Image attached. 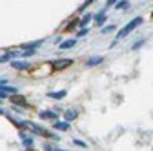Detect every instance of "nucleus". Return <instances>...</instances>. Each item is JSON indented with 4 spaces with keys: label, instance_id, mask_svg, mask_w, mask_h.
Listing matches in <instances>:
<instances>
[{
    "label": "nucleus",
    "instance_id": "f257e3e1",
    "mask_svg": "<svg viewBox=\"0 0 153 151\" xmlns=\"http://www.w3.org/2000/svg\"><path fill=\"white\" fill-rule=\"evenodd\" d=\"M144 22V18L142 16H135L133 20H129L122 29H119V33H117V36H115V42H119V40H122V38H126V36L131 33V31H135L140 24ZM115 42H113V46H115Z\"/></svg>",
    "mask_w": 153,
    "mask_h": 151
},
{
    "label": "nucleus",
    "instance_id": "f03ea898",
    "mask_svg": "<svg viewBox=\"0 0 153 151\" xmlns=\"http://www.w3.org/2000/svg\"><path fill=\"white\" fill-rule=\"evenodd\" d=\"M71 64H73V60H71V58H59V60H55V62H53V67H55L56 71H60V69L69 67Z\"/></svg>",
    "mask_w": 153,
    "mask_h": 151
},
{
    "label": "nucleus",
    "instance_id": "7ed1b4c3",
    "mask_svg": "<svg viewBox=\"0 0 153 151\" xmlns=\"http://www.w3.org/2000/svg\"><path fill=\"white\" fill-rule=\"evenodd\" d=\"M104 62V56L102 55H95V56H89V58L86 60V66L88 67H95V66H99Z\"/></svg>",
    "mask_w": 153,
    "mask_h": 151
},
{
    "label": "nucleus",
    "instance_id": "20e7f679",
    "mask_svg": "<svg viewBox=\"0 0 153 151\" xmlns=\"http://www.w3.org/2000/svg\"><path fill=\"white\" fill-rule=\"evenodd\" d=\"M11 67L18 69V71H26V69H29V62H26V60H11Z\"/></svg>",
    "mask_w": 153,
    "mask_h": 151
},
{
    "label": "nucleus",
    "instance_id": "39448f33",
    "mask_svg": "<svg viewBox=\"0 0 153 151\" xmlns=\"http://www.w3.org/2000/svg\"><path fill=\"white\" fill-rule=\"evenodd\" d=\"M93 18H95V24H97L99 27H100V26H104V22L108 20V16H106V7H104L100 13H97V15H95Z\"/></svg>",
    "mask_w": 153,
    "mask_h": 151
},
{
    "label": "nucleus",
    "instance_id": "423d86ee",
    "mask_svg": "<svg viewBox=\"0 0 153 151\" xmlns=\"http://www.w3.org/2000/svg\"><path fill=\"white\" fill-rule=\"evenodd\" d=\"M53 127L56 131H68L69 129V122H66V120H55L53 122Z\"/></svg>",
    "mask_w": 153,
    "mask_h": 151
},
{
    "label": "nucleus",
    "instance_id": "0eeeda50",
    "mask_svg": "<svg viewBox=\"0 0 153 151\" xmlns=\"http://www.w3.org/2000/svg\"><path fill=\"white\" fill-rule=\"evenodd\" d=\"M68 95V91L66 89H60V91H51V93H48V97L49 98H55V100H60V98H64Z\"/></svg>",
    "mask_w": 153,
    "mask_h": 151
},
{
    "label": "nucleus",
    "instance_id": "6e6552de",
    "mask_svg": "<svg viewBox=\"0 0 153 151\" xmlns=\"http://www.w3.org/2000/svg\"><path fill=\"white\" fill-rule=\"evenodd\" d=\"M15 56H18V53H15V51H7V53H4V55H0V64H2V62H9V60H13Z\"/></svg>",
    "mask_w": 153,
    "mask_h": 151
},
{
    "label": "nucleus",
    "instance_id": "1a4fd4ad",
    "mask_svg": "<svg viewBox=\"0 0 153 151\" xmlns=\"http://www.w3.org/2000/svg\"><path fill=\"white\" fill-rule=\"evenodd\" d=\"M75 44H76V40H73V38H69V40H64V42H60L59 44V49H71V47H75Z\"/></svg>",
    "mask_w": 153,
    "mask_h": 151
},
{
    "label": "nucleus",
    "instance_id": "9d476101",
    "mask_svg": "<svg viewBox=\"0 0 153 151\" xmlns=\"http://www.w3.org/2000/svg\"><path fill=\"white\" fill-rule=\"evenodd\" d=\"M76 117H79V113H76L75 109H68V111L64 113V118H66V122H71V120H75Z\"/></svg>",
    "mask_w": 153,
    "mask_h": 151
},
{
    "label": "nucleus",
    "instance_id": "9b49d317",
    "mask_svg": "<svg viewBox=\"0 0 153 151\" xmlns=\"http://www.w3.org/2000/svg\"><path fill=\"white\" fill-rule=\"evenodd\" d=\"M129 0H119L117 2V6H115V9H119V11H126V9H129Z\"/></svg>",
    "mask_w": 153,
    "mask_h": 151
},
{
    "label": "nucleus",
    "instance_id": "f8f14e48",
    "mask_svg": "<svg viewBox=\"0 0 153 151\" xmlns=\"http://www.w3.org/2000/svg\"><path fill=\"white\" fill-rule=\"evenodd\" d=\"M91 18H93V15L91 13H86L82 18H80V20H79V26H82V27H86L88 24H89V20H91Z\"/></svg>",
    "mask_w": 153,
    "mask_h": 151
},
{
    "label": "nucleus",
    "instance_id": "ddd939ff",
    "mask_svg": "<svg viewBox=\"0 0 153 151\" xmlns=\"http://www.w3.org/2000/svg\"><path fill=\"white\" fill-rule=\"evenodd\" d=\"M42 46V40H36V42H29V44H24L22 46V49L26 51V49H36V47H40Z\"/></svg>",
    "mask_w": 153,
    "mask_h": 151
},
{
    "label": "nucleus",
    "instance_id": "4468645a",
    "mask_svg": "<svg viewBox=\"0 0 153 151\" xmlns=\"http://www.w3.org/2000/svg\"><path fill=\"white\" fill-rule=\"evenodd\" d=\"M11 102H13V104H18V106H26V98L20 97V95H13V97H11Z\"/></svg>",
    "mask_w": 153,
    "mask_h": 151
},
{
    "label": "nucleus",
    "instance_id": "2eb2a0df",
    "mask_svg": "<svg viewBox=\"0 0 153 151\" xmlns=\"http://www.w3.org/2000/svg\"><path fill=\"white\" fill-rule=\"evenodd\" d=\"M40 118H55V120H56V113H51V111H40Z\"/></svg>",
    "mask_w": 153,
    "mask_h": 151
},
{
    "label": "nucleus",
    "instance_id": "dca6fc26",
    "mask_svg": "<svg viewBox=\"0 0 153 151\" xmlns=\"http://www.w3.org/2000/svg\"><path fill=\"white\" fill-rule=\"evenodd\" d=\"M22 142H24L26 147H31V146H33V138H31L29 135H22Z\"/></svg>",
    "mask_w": 153,
    "mask_h": 151
},
{
    "label": "nucleus",
    "instance_id": "f3484780",
    "mask_svg": "<svg viewBox=\"0 0 153 151\" xmlns=\"http://www.w3.org/2000/svg\"><path fill=\"white\" fill-rule=\"evenodd\" d=\"M144 42H146L144 38H142V40H137L135 44H133V46H131V51H137V49H139L140 46H144Z\"/></svg>",
    "mask_w": 153,
    "mask_h": 151
},
{
    "label": "nucleus",
    "instance_id": "a211bd4d",
    "mask_svg": "<svg viewBox=\"0 0 153 151\" xmlns=\"http://www.w3.org/2000/svg\"><path fill=\"white\" fill-rule=\"evenodd\" d=\"M86 35H89V29H88V27H82L79 33H76V36H79V38H82V36H86Z\"/></svg>",
    "mask_w": 153,
    "mask_h": 151
},
{
    "label": "nucleus",
    "instance_id": "6ab92c4d",
    "mask_svg": "<svg viewBox=\"0 0 153 151\" xmlns=\"http://www.w3.org/2000/svg\"><path fill=\"white\" fill-rule=\"evenodd\" d=\"M115 29H117L115 26H104L100 31H102V33H111V31H115Z\"/></svg>",
    "mask_w": 153,
    "mask_h": 151
},
{
    "label": "nucleus",
    "instance_id": "aec40b11",
    "mask_svg": "<svg viewBox=\"0 0 153 151\" xmlns=\"http://www.w3.org/2000/svg\"><path fill=\"white\" fill-rule=\"evenodd\" d=\"M93 2H95V0H86V2H84L80 7H79V11H86V7H88L89 4H93Z\"/></svg>",
    "mask_w": 153,
    "mask_h": 151
},
{
    "label": "nucleus",
    "instance_id": "412c9836",
    "mask_svg": "<svg viewBox=\"0 0 153 151\" xmlns=\"http://www.w3.org/2000/svg\"><path fill=\"white\" fill-rule=\"evenodd\" d=\"M35 53H36V49H26L22 55H24V56H31V55H35Z\"/></svg>",
    "mask_w": 153,
    "mask_h": 151
},
{
    "label": "nucleus",
    "instance_id": "4be33fe9",
    "mask_svg": "<svg viewBox=\"0 0 153 151\" xmlns=\"http://www.w3.org/2000/svg\"><path fill=\"white\" fill-rule=\"evenodd\" d=\"M119 0H106V7H111V6H117Z\"/></svg>",
    "mask_w": 153,
    "mask_h": 151
},
{
    "label": "nucleus",
    "instance_id": "5701e85b",
    "mask_svg": "<svg viewBox=\"0 0 153 151\" xmlns=\"http://www.w3.org/2000/svg\"><path fill=\"white\" fill-rule=\"evenodd\" d=\"M75 144L79 146V147H84V149L88 147V144H86V142H82V140H75Z\"/></svg>",
    "mask_w": 153,
    "mask_h": 151
},
{
    "label": "nucleus",
    "instance_id": "b1692460",
    "mask_svg": "<svg viewBox=\"0 0 153 151\" xmlns=\"http://www.w3.org/2000/svg\"><path fill=\"white\" fill-rule=\"evenodd\" d=\"M46 151H66V149H59V147H53V146H46Z\"/></svg>",
    "mask_w": 153,
    "mask_h": 151
},
{
    "label": "nucleus",
    "instance_id": "393cba45",
    "mask_svg": "<svg viewBox=\"0 0 153 151\" xmlns=\"http://www.w3.org/2000/svg\"><path fill=\"white\" fill-rule=\"evenodd\" d=\"M0 115H4V109L2 107H0Z\"/></svg>",
    "mask_w": 153,
    "mask_h": 151
},
{
    "label": "nucleus",
    "instance_id": "a878e982",
    "mask_svg": "<svg viewBox=\"0 0 153 151\" xmlns=\"http://www.w3.org/2000/svg\"><path fill=\"white\" fill-rule=\"evenodd\" d=\"M151 16H153V11H151Z\"/></svg>",
    "mask_w": 153,
    "mask_h": 151
},
{
    "label": "nucleus",
    "instance_id": "bb28decb",
    "mask_svg": "<svg viewBox=\"0 0 153 151\" xmlns=\"http://www.w3.org/2000/svg\"><path fill=\"white\" fill-rule=\"evenodd\" d=\"M29 151H31V149H29Z\"/></svg>",
    "mask_w": 153,
    "mask_h": 151
}]
</instances>
